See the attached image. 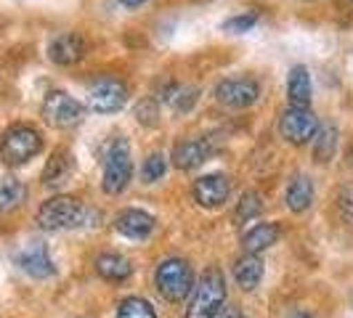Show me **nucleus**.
<instances>
[{
  "instance_id": "nucleus-1",
  "label": "nucleus",
  "mask_w": 353,
  "mask_h": 318,
  "mask_svg": "<svg viewBox=\"0 0 353 318\" xmlns=\"http://www.w3.org/2000/svg\"><path fill=\"white\" fill-rule=\"evenodd\" d=\"M99 215L96 210L85 207L74 196H51L40 204L37 210V226L43 231H64V229H80V226H93Z\"/></svg>"
},
{
  "instance_id": "nucleus-2",
  "label": "nucleus",
  "mask_w": 353,
  "mask_h": 318,
  "mask_svg": "<svg viewBox=\"0 0 353 318\" xmlns=\"http://www.w3.org/2000/svg\"><path fill=\"white\" fill-rule=\"evenodd\" d=\"M101 186L106 194L117 196L123 194L133 178V159H130V146L125 141V136H114L104 143L101 149Z\"/></svg>"
},
{
  "instance_id": "nucleus-3",
  "label": "nucleus",
  "mask_w": 353,
  "mask_h": 318,
  "mask_svg": "<svg viewBox=\"0 0 353 318\" xmlns=\"http://www.w3.org/2000/svg\"><path fill=\"white\" fill-rule=\"evenodd\" d=\"M226 308V279L218 268H208L189 295L186 318H215Z\"/></svg>"
},
{
  "instance_id": "nucleus-4",
  "label": "nucleus",
  "mask_w": 353,
  "mask_h": 318,
  "mask_svg": "<svg viewBox=\"0 0 353 318\" xmlns=\"http://www.w3.org/2000/svg\"><path fill=\"white\" fill-rule=\"evenodd\" d=\"M154 286L168 302H183L194 289L192 265L181 257H168L154 271Z\"/></svg>"
},
{
  "instance_id": "nucleus-5",
  "label": "nucleus",
  "mask_w": 353,
  "mask_h": 318,
  "mask_svg": "<svg viewBox=\"0 0 353 318\" xmlns=\"http://www.w3.org/2000/svg\"><path fill=\"white\" fill-rule=\"evenodd\" d=\"M43 149V136L32 125H11L0 138V159L11 167L27 165Z\"/></svg>"
},
{
  "instance_id": "nucleus-6",
  "label": "nucleus",
  "mask_w": 353,
  "mask_h": 318,
  "mask_svg": "<svg viewBox=\"0 0 353 318\" xmlns=\"http://www.w3.org/2000/svg\"><path fill=\"white\" fill-rule=\"evenodd\" d=\"M319 120L311 106H287L279 117V133L287 143L292 146H303L311 143V138L316 136Z\"/></svg>"
},
{
  "instance_id": "nucleus-7",
  "label": "nucleus",
  "mask_w": 353,
  "mask_h": 318,
  "mask_svg": "<svg viewBox=\"0 0 353 318\" xmlns=\"http://www.w3.org/2000/svg\"><path fill=\"white\" fill-rule=\"evenodd\" d=\"M128 104V85L120 77H96L88 85V106L99 114L120 112Z\"/></svg>"
},
{
  "instance_id": "nucleus-8",
  "label": "nucleus",
  "mask_w": 353,
  "mask_h": 318,
  "mask_svg": "<svg viewBox=\"0 0 353 318\" xmlns=\"http://www.w3.org/2000/svg\"><path fill=\"white\" fill-rule=\"evenodd\" d=\"M43 117L53 127H74L83 120V104L67 90H51L43 98Z\"/></svg>"
},
{
  "instance_id": "nucleus-9",
  "label": "nucleus",
  "mask_w": 353,
  "mask_h": 318,
  "mask_svg": "<svg viewBox=\"0 0 353 318\" xmlns=\"http://www.w3.org/2000/svg\"><path fill=\"white\" fill-rule=\"evenodd\" d=\"M215 98L234 109H248L261 98V83L255 77H226L215 85Z\"/></svg>"
},
{
  "instance_id": "nucleus-10",
  "label": "nucleus",
  "mask_w": 353,
  "mask_h": 318,
  "mask_svg": "<svg viewBox=\"0 0 353 318\" xmlns=\"http://www.w3.org/2000/svg\"><path fill=\"white\" fill-rule=\"evenodd\" d=\"M192 194H194V202L199 207H221L223 202H229L231 196V180L226 176H221V173H210V176H202L194 180V189H192Z\"/></svg>"
},
{
  "instance_id": "nucleus-11",
  "label": "nucleus",
  "mask_w": 353,
  "mask_h": 318,
  "mask_svg": "<svg viewBox=\"0 0 353 318\" xmlns=\"http://www.w3.org/2000/svg\"><path fill=\"white\" fill-rule=\"evenodd\" d=\"M85 51H88V43L80 32H61L48 43V59L59 67L77 64L85 56Z\"/></svg>"
},
{
  "instance_id": "nucleus-12",
  "label": "nucleus",
  "mask_w": 353,
  "mask_h": 318,
  "mask_svg": "<svg viewBox=\"0 0 353 318\" xmlns=\"http://www.w3.org/2000/svg\"><path fill=\"white\" fill-rule=\"evenodd\" d=\"M215 146L210 138H186L173 146V165L178 170H194L212 157Z\"/></svg>"
},
{
  "instance_id": "nucleus-13",
  "label": "nucleus",
  "mask_w": 353,
  "mask_h": 318,
  "mask_svg": "<svg viewBox=\"0 0 353 318\" xmlns=\"http://www.w3.org/2000/svg\"><path fill=\"white\" fill-rule=\"evenodd\" d=\"M154 218L149 215V212L143 210H136V207H130V210H123L117 218H114V229L117 233H123L128 239H146L152 231H154Z\"/></svg>"
},
{
  "instance_id": "nucleus-14",
  "label": "nucleus",
  "mask_w": 353,
  "mask_h": 318,
  "mask_svg": "<svg viewBox=\"0 0 353 318\" xmlns=\"http://www.w3.org/2000/svg\"><path fill=\"white\" fill-rule=\"evenodd\" d=\"M17 265L24 273H30L32 279H48V276L56 273V265H53L51 255H48V249L43 247V244H32L24 252H19Z\"/></svg>"
},
{
  "instance_id": "nucleus-15",
  "label": "nucleus",
  "mask_w": 353,
  "mask_h": 318,
  "mask_svg": "<svg viewBox=\"0 0 353 318\" xmlns=\"http://www.w3.org/2000/svg\"><path fill=\"white\" fill-rule=\"evenodd\" d=\"M279 226L276 223H258L242 236V249L245 255H261L263 249L274 247L279 242Z\"/></svg>"
},
{
  "instance_id": "nucleus-16",
  "label": "nucleus",
  "mask_w": 353,
  "mask_h": 318,
  "mask_svg": "<svg viewBox=\"0 0 353 318\" xmlns=\"http://www.w3.org/2000/svg\"><path fill=\"white\" fill-rule=\"evenodd\" d=\"M287 101L290 106H311V74L303 64L287 72Z\"/></svg>"
},
{
  "instance_id": "nucleus-17",
  "label": "nucleus",
  "mask_w": 353,
  "mask_h": 318,
  "mask_svg": "<svg viewBox=\"0 0 353 318\" xmlns=\"http://www.w3.org/2000/svg\"><path fill=\"white\" fill-rule=\"evenodd\" d=\"M314 194H316V189H314V180L308 176H295L290 180V186H287V207L292 212H305L311 204H314Z\"/></svg>"
},
{
  "instance_id": "nucleus-18",
  "label": "nucleus",
  "mask_w": 353,
  "mask_h": 318,
  "mask_svg": "<svg viewBox=\"0 0 353 318\" xmlns=\"http://www.w3.org/2000/svg\"><path fill=\"white\" fill-rule=\"evenodd\" d=\"M96 271L106 282H125V279H130L133 265L128 257L117 255V252H104V255L96 257Z\"/></svg>"
},
{
  "instance_id": "nucleus-19",
  "label": "nucleus",
  "mask_w": 353,
  "mask_h": 318,
  "mask_svg": "<svg viewBox=\"0 0 353 318\" xmlns=\"http://www.w3.org/2000/svg\"><path fill=\"white\" fill-rule=\"evenodd\" d=\"M234 279L245 292L258 289V284L263 279V260L258 255H242L234 265Z\"/></svg>"
},
{
  "instance_id": "nucleus-20",
  "label": "nucleus",
  "mask_w": 353,
  "mask_h": 318,
  "mask_svg": "<svg viewBox=\"0 0 353 318\" xmlns=\"http://www.w3.org/2000/svg\"><path fill=\"white\" fill-rule=\"evenodd\" d=\"M72 173V154L70 149H56L51 154V159L46 162V170H43V183L46 186H61Z\"/></svg>"
},
{
  "instance_id": "nucleus-21",
  "label": "nucleus",
  "mask_w": 353,
  "mask_h": 318,
  "mask_svg": "<svg viewBox=\"0 0 353 318\" xmlns=\"http://www.w3.org/2000/svg\"><path fill=\"white\" fill-rule=\"evenodd\" d=\"M311 149H314V157L319 165L330 162L337 151V127L335 125H319L316 136L311 138Z\"/></svg>"
},
{
  "instance_id": "nucleus-22",
  "label": "nucleus",
  "mask_w": 353,
  "mask_h": 318,
  "mask_svg": "<svg viewBox=\"0 0 353 318\" xmlns=\"http://www.w3.org/2000/svg\"><path fill=\"white\" fill-rule=\"evenodd\" d=\"M27 199V186L19 178H3L0 180V212L17 210Z\"/></svg>"
},
{
  "instance_id": "nucleus-23",
  "label": "nucleus",
  "mask_w": 353,
  "mask_h": 318,
  "mask_svg": "<svg viewBox=\"0 0 353 318\" xmlns=\"http://www.w3.org/2000/svg\"><path fill=\"white\" fill-rule=\"evenodd\" d=\"M168 104L173 106L176 112H192V106L196 104V98H199V90L192 88V85H168L165 88V96H162Z\"/></svg>"
},
{
  "instance_id": "nucleus-24",
  "label": "nucleus",
  "mask_w": 353,
  "mask_h": 318,
  "mask_svg": "<svg viewBox=\"0 0 353 318\" xmlns=\"http://www.w3.org/2000/svg\"><path fill=\"white\" fill-rule=\"evenodd\" d=\"M261 212H263V196L258 194V191H245V194H242V199L236 202L234 220L242 226V223H250V220H255Z\"/></svg>"
},
{
  "instance_id": "nucleus-25",
  "label": "nucleus",
  "mask_w": 353,
  "mask_h": 318,
  "mask_svg": "<svg viewBox=\"0 0 353 318\" xmlns=\"http://www.w3.org/2000/svg\"><path fill=\"white\" fill-rule=\"evenodd\" d=\"M168 173V157L162 151H152L149 157L143 159V167H141V178L143 183H157L162 180Z\"/></svg>"
},
{
  "instance_id": "nucleus-26",
  "label": "nucleus",
  "mask_w": 353,
  "mask_h": 318,
  "mask_svg": "<svg viewBox=\"0 0 353 318\" xmlns=\"http://www.w3.org/2000/svg\"><path fill=\"white\" fill-rule=\"evenodd\" d=\"M117 318H157V313L141 297H125L117 308Z\"/></svg>"
},
{
  "instance_id": "nucleus-27",
  "label": "nucleus",
  "mask_w": 353,
  "mask_h": 318,
  "mask_svg": "<svg viewBox=\"0 0 353 318\" xmlns=\"http://www.w3.org/2000/svg\"><path fill=\"white\" fill-rule=\"evenodd\" d=\"M258 24V14L255 11H245V14H236V17H229L221 27L226 32H234V35H242V32H250L252 27Z\"/></svg>"
},
{
  "instance_id": "nucleus-28",
  "label": "nucleus",
  "mask_w": 353,
  "mask_h": 318,
  "mask_svg": "<svg viewBox=\"0 0 353 318\" xmlns=\"http://www.w3.org/2000/svg\"><path fill=\"white\" fill-rule=\"evenodd\" d=\"M337 212H340L343 223L353 226V183L340 189V194H337Z\"/></svg>"
},
{
  "instance_id": "nucleus-29",
  "label": "nucleus",
  "mask_w": 353,
  "mask_h": 318,
  "mask_svg": "<svg viewBox=\"0 0 353 318\" xmlns=\"http://www.w3.org/2000/svg\"><path fill=\"white\" fill-rule=\"evenodd\" d=\"M136 117H139V123L154 125V117H157V106H154V101H143V104H139Z\"/></svg>"
},
{
  "instance_id": "nucleus-30",
  "label": "nucleus",
  "mask_w": 353,
  "mask_h": 318,
  "mask_svg": "<svg viewBox=\"0 0 353 318\" xmlns=\"http://www.w3.org/2000/svg\"><path fill=\"white\" fill-rule=\"evenodd\" d=\"M215 318H245V316H242V310H236V308H223Z\"/></svg>"
},
{
  "instance_id": "nucleus-31",
  "label": "nucleus",
  "mask_w": 353,
  "mask_h": 318,
  "mask_svg": "<svg viewBox=\"0 0 353 318\" xmlns=\"http://www.w3.org/2000/svg\"><path fill=\"white\" fill-rule=\"evenodd\" d=\"M125 8H139V6H143L146 0H120Z\"/></svg>"
},
{
  "instance_id": "nucleus-32",
  "label": "nucleus",
  "mask_w": 353,
  "mask_h": 318,
  "mask_svg": "<svg viewBox=\"0 0 353 318\" xmlns=\"http://www.w3.org/2000/svg\"><path fill=\"white\" fill-rule=\"evenodd\" d=\"M287 318H314V316H308V313H292V316H287Z\"/></svg>"
},
{
  "instance_id": "nucleus-33",
  "label": "nucleus",
  "mask_w": 353,
  "mask_h": 318,
  "mask_svg": "<svg viewBox=\"0 0 353 318\" xmlns=\"http://www.w3.org/2000/svg\"><path fill=\"white\" fill-rule=\"evenodd\" d=\"M205 3H208V0H205Z\"/></svg>"
}]
</instances>
